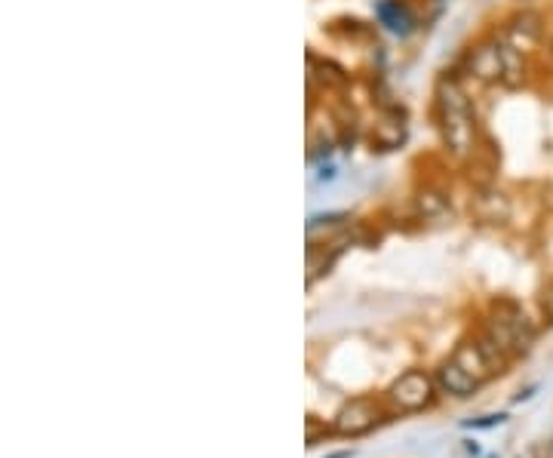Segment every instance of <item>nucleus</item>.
<instances>
[{"mask_svg": "<svg viewBox=\"0 0 553 458\" xmlns=\"http://www.w3.org/2000/svg\"><path fill=\"white\" fill-rule=\"evenodd\" d=\"M541 308H544V314L553 320V283L544 289V296H541Z\"/></svg>", "mask_w": 553, "mask_h": 458, "instance_id": "obj_11", "label": "nucleus"}, {"mask_svg": "<svg viewBox=\"0 0 553 458\" xmlns=\"http://www.w3.org/2000/svg\"><path fill=\"white\" fill-rule=\"evenodd\" d=\"M406 142V114L400 108H385L372 127V145L378 151H394Z\"/></svg>", "mask_w": 553, "mask_h": 458, "instance_id": "obj_7", "label": "nucleus"}, {"mask_svg": "<svg viewBox=\"0 0 553 458\" xmlns=\"http://www.w3.org/2000/svg\"><path fill=\"white\" fill-rule=\"evenodd\" d=\"M434 117L446 151L458 160L477 154V114L458 77H443L434 93Z\"/></svg>", "mask_w": 553, "mask_h": 458, "instance_id": "obj_1", "label": "nucleus"}, {"mask_svg": "<svg viewBox=\"0 0 553 458\" xmlns=\"http://www.w3.org/2000/svg\"><path fill=\"white\" fill-rule=\"evenodd\" d=\"M308 68H311V80L320 77V80L326 83V87H342V83L348 80L342 68L332 65V62H326V59H317L314 53H308Z\"/></svg>", "mask_w": 553, "mask_h": 458, "instance_id": "obj_10", "label": "nucleus"}, {"mask_svg": "<svg viewBox=\"0 0 553 458\" xmlns=\"http://www.w3.org/2000/svg\"><path fill=\"white\" fill-rule=\"evenodd\" d=\"M375 419H378L375 403H369V400H351L348 406L338 409V415H335V431L345 434V437H360V434H366L375 425Z\"/></svg>", "mask_w": 553, "mask_h": 458, "instance_id": "obj_6", "label": "nucleus"}, {"mask_svg": "<svg viewBox=\"0 0 553 458\" xmlns=\"http://www.w3.org/2000/svg\"><path fill=\"white\" fill-rule=\"evenodd\" d=\"M480 385H483V382H480L477 376H471V372H467L455 357L446 360V363L437 369V388H440L443 394H449V397L464 400V397H471Z\"/></svg>", "mask_w": 553, "mask_h": 458, "instance_id": "obj_8", "label": "nucleus"}, {"mask_svg": "<svg viewBox=\"0 0 553 458\" xmlns=\"http://www.w3.org/2000/svg\"><path fill=\"white\" fill-rule=\"evenodd\" d=\"M486 339L507 357L510 351H523L532 342V323L520 308L501 305L498 314L486 326Z\"/></svg>", "mask_w": 553, "mask_h": 458, "instance_id": "obj_3", "label": "nucleus"}, {"mask_svg": "<svg viewBox=\"0 0 553 458\" xmlns=\"http://www.w3.org/2000/svg\"><path fill=\"white\" fill-rule=\"evenodd\" d=\"M501 37L507 40V44H514L517 50H523V53L535 50L541 44V37H544V19H541V13H535V10L514 13V16L504 22Z\"/></svg>", "mask_w": 553, "mask_h": 458, "instance_id": "obj_5", "label": "nucleus"}, {"mask_svg": "<svg viewBox=\"0 0 553 458\" xmlns=\"http://www.w3.org/2000/svg\"><path fill=\"white\" fill-rule=\"evenodd\" d=\"M434 388H437V382L431 376H424V372H406V376H400L394 382L391 400H394L397 409L415 412V409H424L434 400Z\"/></svg>", "mask_w": 553, "mask_h": 458, "instance_id": "obj_4", "label": "nucleus"}, {"mask_svg": "<svg viewBox=\"0 0 553 458\" xmlns=\"http://www.w3.org/2000/svg\"><path fill=\"white\" fill-rule=\"evenodd\" d=\"M375 16L394 34H409L415 28V13L403 4V0H378L375 4Z\"/></svg>", "mask_w": 553, "mask_h": 458, "instance_id": "obj_9", "label": "nucleus"}, {"mask_svg": "<svg viewBox=\"0 0 553 458\" xmlns=\"http://www.w3.org/2000/svg\"><path fill=\"white\" fill-rule=\"evenodd\" d=\"M507 71H510V44L501 34L480 40V44L467 53V74L486 83V87H498V83L507 87Z\"/></svg>", "mask_w": 553, "mask_h": 458, "instance_id": "obj_2", "label": "nucleus"}]
</instances>
